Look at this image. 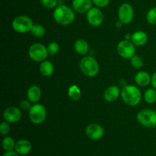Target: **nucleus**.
Listing matches in <instances>:
<instances>
[{"instance_id": "nucleus-1", "label": "nucleus", "mask_w": 156, "mask_h": 156, "mask_svg": "<svg viewBox=\"0 0 156 156\" xmlns=\"http://www.w3.org/2000/svg\"><path fill=\"white\" fill-rule=\"evenodd\" d=\"M53 18L61 25H69L75 20V12L73 9L65 5H59L55 8Z\"/></svg>"}, {"instance_id": "nucleus-2", "label": "nucleus", "mask_w": 156, "mask_h": 156, "mask_svg": "<svg viewBox=\"0 0 156 156\" xmlns=\"http://www.w3.org/2000/svg\"><path fill=\"white\" fill-rule=\"evenodd\" d=\"M121 97L123 101L131 107L136 106L142 98L140 90L135 85H126L122 89Z\"/></svg>"}, {"instance_id": "nucleus-3", "label": "nucleus", "mask_w": 156, "mask_h": 156, "mask_svg": "<svg viewBox=\"0 0 156 156\" xmlns=\"http://www.w3.org/2000/svg\"><path fill=\"white\" fill-rule=\"evenodd\" d=\"M79 67L82 73L88 77H94L99 72L98 63L92 56H85L81 60Z\"/></svg>"}, {"instance_id": "nucleus-4", "label": "nucleus", "mask_w": 156, "mask_h": 156, "mask_svg": "<svg viewBox=\"0 0 156 156\" xmlns=\"http://www.w3.org/2000/svg\"><path fill=\"white\" fill-rule=\"evenodd\" d=\"M136 118L139 123L146 127H156V111L154 110H142L137 114Z\"/></svg>"}, {"instance_id": "nucleus-5", "label": "nucleus", "mask_w": 156, "mask_h": 156, "mask_svg": "<svg viewBox=\"0 0 156 156\" xmlns=\"http://www.w3.org/2000/svg\"><path fill=\"white\" fill-rule=\"evenodd\" d=\"M48 54L47 47L40 43L34 44L28 50L29 57L34 62H43L47 59Z\"/></svg>"}, {"instance_id": "nucleus-6", "label": "nucleus", "mask_w": 156, "mask_h": 156, "mask_svg": "<svg viewBox=\"0 0 156 156\" xmlns=\"http://www.w3.org/2000/svg\"><path fill=\"white\" fill-rule=\"evenodd\" d=\"M33 25V21L26 15L16 17L12 21V28L18 33H27L30 31Z\"/></svg>"}, {"instance_id": "nucleus-7", "label": "nucleus", "mask_w": 156, "mask_h": 156, "mask_svg": "<svg viewBox=\"0 0 156 156\" xmlns=\"http://www.w3.org/2000/svg\"><path fill=\"white\" fill-rule=\"evenodd\" d=\"M47 117V110L44 105L35 104L29 110V118L34 124H41L45 120Z\"/></svg>"}, {"instance_id": "nucleus-8", "label": "nucleus", "mask_w": 156, "mask_h": 156, "mask_svg": "<svg viewBox=\"0 0 156 156\" xmlns=\"http://www.w3.org/2000/svg\"><path fill=\"white\" fill-rule=\"evenodd\" d=\"M117 50L118 54L124 59H131L136 53L135 45L132 41L127 40L120 41L117 45Z\"/></svg>"}, {"instance_id": "nucleus-9", "label": "nucleus", "mask_w": 156, "mask_h": 156, "mask_svg": "<svg viewBox=\"0 0 156 156\" xmlns=\"http://www.w3.org/2000/svg\"><path fill=\"white\" fill-rule=\"evenodd\" d=\"M134 17V11L132 5L129 3H123L119 7L118 18L119 21L123 24H127L132 22Z\"/></svg>"}, {"instance_id": "nucleus-10", "label": "nucleus", "mask_w": 156, "mask_h": 156, "mask_svg": "<svg viewBox=\"0 0 156 156\" xmlns=\"http://www.w3.org/2000/svg\"><path fill=\"white\" fill-rule=\"evenodd\" d=\"M87 21L94 27L100 26L103 23L104 15L98 7H92L86 13Z\"/></svg>"}, {"instance_id": "nucleus-11", "label": "nucleus", "mask_w": 156, "mask_h": 156, "mask_svg": "<svg viewBox=\"0 0 156 156\" xmlns=\"http://www.w3.org/2000/svg\"><path fill=\"white\" fill-rule=\"evenodd\" d=\"M86 136L92 140H98L104 136L105 130L101 125L98 123H91L85 129Z\"/></svg>"}, {"instance_id": "nucleus-12", "label": "nucleus", "mask_w": 156, "mask_h": 156, "mask_svg": "<svg viewBox=\"0 0 156 156\" xmlns=\"http://www.w3.org/2000/svg\"><path fill=\"white\" fill-rule=\"evenodd\" d=\"M3 117L8 123H15L21 118V112L17 107H9L4 111Z\"/></svg>"}, {"instance_id": "nucleus-13", "label": "nucleus", "mask_w": 156, "mask_h": 156, "mask_svg": "<svg viewBox=\"0 0 156 156\" xmlns=\"http://www.w3.org/2000/svg\"><path fill=\"white\" fill-rule=\"evenodd\" d=\"M92 5V0H73L72 2L73 10L80 14L87 13Z\"/></svg>"}, {"instance_id": "nucleus-14", "label": "nucleus", "mask_w": 156, "mask_h": 156, "mask_svg": "<svg viewBox=\"0 0 156 156\" xmlns=\"http://www.w3.org/2000/svg\"><path fill=\"white\" fill-rule=\"evenodd\" d=\"M32 145L27 140H20L15 143V150L21 155H27L31 151Z\"/></svg>"}, {"instance_id": "nucleus-15", "label": "nucleus", "mask_w": 156, "mask_h": 156, "mask_svg": "<svg viewBox=\"0 0 156 156\" xmlns=\"http://www.w3.org/2000/svg\"><path fill=\"white\" fill-rule=\"evenodd\" d=\"M121 94L120 88L116 85H112L107 88L104 93V98L108 102H113L117 100Z\"/></svg>"}, {"instance_id": "nucleus-16", "label": "nucleus", "mask_w": 156, "mask_h": 156, "mask_svg": "<svg viewBox=\"0 0 156 156\" xmlns=\"http://www.w3.org/2000/svg\"><path fill=\"white\" fill-rule=\"evenodd\" d=\"M135 82L138 85L142 87L147 86L152 82V77L148 73L145 71L139 72L135 76Z\"/></svg>"}, {"instance_id": "nucleus-17", "label": "nucleus", "mask_w": 156, "mask_h": 156, "mask_svg": "<svg viewBox=\"0 0 156 156\" xmlns=\"http://www.w3.org/2000/svg\"><path fill=\"white\" fill-rule=\"evenodd\" d=\"M28 101L31 103H37L41 98V90L37 85H32L28 88L27 92Z\"/></svg>"}, {"instance_id": "nucleus-18", "label": "nucleus", "mask_w": 156, "mask_h": 156, "mask_svg": "<svg viewBox=\"0 0 156 156\" xmlns=\"http://www.w3.org/2000/svg\"><path fill=\"white\" fill-rule=\"evenodd\" d=\"M148 41V36L147 34L145 33L144 31L142 30H139V31H136L132 34V39L131 41L133 44L135 46H143L145 44H146Z\"/></svg>"}, {"instance_id": "nucleus-19", "label": "nucleus", "mask_w": 156, "mask_h": 156, "mask_svg": "<svg viewBox=\"0 0 156 156\" xmlns=\"http://www.w3.org/2000/svg\"><path fill=\"white\" fill-rule=\"evenodd\" d=\"M40 72L42 76L45 77H49L53 74L54 72V66L53 64L50 61L44 60L41 62V66H40Z\"/></svg>"}, {"instance_id": "nucleus-20", "label": "nucleus", "mask_w": 156, "mask_h": 156, "mask_svg": "<svg viewBox=\"0 0 156 156\" xmlns=\"http://www.w3.org/2000/svg\"><path fill=\"white\" fill-rule=\"evenodd\" d=\"M88 48L89 47H88V43L85 40L79 39L74 44V49L76 53L82 56H85L88 53Z\"/></svg>"}, {"instance_id": "nucleus-21", "label": "nucleus", "mask_w": 156, "mask_h": 156, "mask_svg": "<svg viewBox=\"0 0 156 156\" xmlns=\"http://www.w3.org/2000/svg\"><path fill=\"white\" fill-rule=\"evenodd\" d=\"M68 95L73 101L79 100L81 98V91L80 88L76 85H71L68 90Z\"/></svg>"}, {"instance_id": "nucleus-22", "label": "nucleus", "mask_w": 156, "mask_h": 156, "mask_svg": "<svg viewBox=\"0 0 156 156\" xmlns=\"http://www.w3.org/2000/svg\"><path fill=\"white\" fill-rule=\"evenodd\" d=\"M15 143H16L12 137L6 136L3 139L2 142V146L5 151L9 152V151H13L15 147Z\"/></svg>"}, {"instance_id": "nucleus-23", "label": "nucleus", "mask_w": 156, "mask_h": 156, "mask_svg": "<svg viewBox=\"0 0 156 156\" xmlns=\"http://www.w3.org/2000/svg\"><path fill=\"white\" fill-rule=\"evenodd\" d=\"M144 99L148 104H154L156 102V89L149 88L144 93Z\"/></svg>"}, {"instance_id": "nucleus-24", "label": "nucleus", "mask_w": 156, "mask_h": 156, "mask_svg": "<svg viewBox=\"0 0 156 156\" xmlns=\"http://www.w3.org/2000/svg\"><path fill=\"white\" fill-rule=\"evenodd\" d=\"M32 34L36 37H42L45 34V28L43 25L39 24H34L30 30Z\"/></svg>"}, {"instance_id": "nucleus-25", "label": "nucleus", "mask_w": 156, "mask_h": 156, "mask_svg": "<svg viewBox=\"0 0 156 156\" xmlns=\"http://www.w3.org/2000/svg\"><path fill=\"white\" fill-rule=\"evenodd\" d=\"M130 64L133 68L139 69L142 68L143 66V61L140 56L134 55L132 58L130 59Z\"/></svg>"}, {"instance_id": "nucleus-26", "label": "nucleus", "mask_w": 156, "mask_h": 156, "mask_svg": "<svg viewBox=\"0 0 156 156\" xmlns=\"http://www.w3.org/2000/svg\"><path fill=\"white\" fill-rule=\"evenodd\" d=\"M146 20L150 24H156V7L149 9L146 15Z\"/></svg>"}, {"instance_id": "nucleus-27", "label": "nucleus", "mask_w": 156, "mask_h": 156, "mask_svg": "<svg viewBox=\"0 0 156 156\" xmlns=\"http://www.w3.org/2000/svg\"><path fill=\"white\" fill-rule=\"evenodd\" d=\"M43 6L47 9H55L58 5V0H41Z\"/></svg>"}, {"instance_id": "nucleus-28", "label": "nucleus", "mask_w": 156, "mask_h": 156, "mask_svg": "<svg viewBox=\"0 0 156 156\" xmlns=\"http://www.w3.org/2000/svg\"><path fill=\"white\" fill-rule=\"evenodd\" d=\"M47 50L50 55H54L59 50V45L56 42H51L47 46Z\"/></svg>"}, {"instance_id": "nucleus-29", "label": "nucleus", "mask_w": 156, "mask_h": 156, "mask_svg": "<svg viewBox=\"0 0 156 156\" xmlns=\"http://www.w3.org/2000/svg\"><path fill=\"white\" fill-rule=\"evenodd\" d=\"M11 131V127L10 125L9 124L7 121L2 122V123L0 124V133H1L2 135L6 136L7 134H9Z\"/></svg>"}, {"instance_id": "nucleus-30", "label": "nucleus", "mask_w": 156, "mask_h": 156, "mask_svg": "<svg viewBox=\"0 0 156 156\" xmlns=\"http://www.w3.org/2000/svg\"><path fill=\"white\" fill-rule=\"evenodd\" d=\"M92 2L96 7L104 8L109 5L110 0H92Z\"/></svg>"}, {"instance_id": "nucleus-31", "label": "nucleus", "mask_w": 156, "mask_h": 156, "mask_svg": "<svg viewBox=\"0 0 156 156\" xmlns=\"http://www.w3.org/2000/svg\"><path fill=\"white\" fill-rule=\"evenodd\" d=\"M30 101H25V100H23L21 101V102L20 103V107L21 108H22L23 110H30V108H31L30 106Z\"/></svg>"}, {"instance_id": "nucleus-32", "label": "nucleus", "mask_w": 156, "mask_h": 156, "mask_svg": "<svg viewBox=\"0 0 156 156\" xmlns=\"http://www.w3.org/2000/svg\"><path fill=\"white\" fill-rule=\"evenodd\" d=\"M2 156H19V154L15 151H9V152H6L5 153L3 154Z\"/></svg>"}, {"instance_id": "nucleus-33", "label": "nucleus", "mask_w": 156, "mask_h": 156, "mask_svg": "<svg viewBox=\"0 0 156 156\" xmlns=\"http://www.w3.org/2000/svg\"><path fill=\"white\" fill-rule=\"evenodd\" d=\"M152 87H153L155 89H156V72L155 73H154V74L152 75Z\"/></svg>"}, {"instance_id": "nucleus-34", "label": "nucleus", "mask_w": 156, "mask_h": 156, "mask_svg": "<svg viewBox=\"0 0 156 156\" xmlns=\"http://www.w3.org/2000/svg\"><path fill=\"white\" fill-rule=\"evenodd\" d=\"M131 39H132V34H126V36H125V40L131 41Z\"/></svg>"}, {"instance_id": "nucleus-35", "label": "nucleus", "mask_w": 156, "mask_h": 156, "mask_svg": "<svg viewBox=\"0 0 156 156\" xmlns=\"http://www.w3.org/2000/svg\"><path fill=\"white\" fill-rule=\"evenodd\" d=\"M122 24H123V23H122L120 21H117V23H116V27H120L122 26Z\"/></svg>"}]
</instances>
